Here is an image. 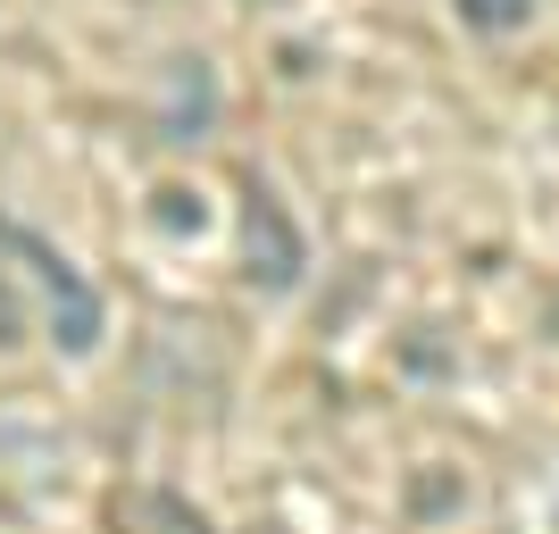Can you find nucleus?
Segmentation results:
<instances>
[{"label":"nucleus","instance_id":"nucleus-7","mask_svg":"<svg viewBox=\"0 0 559 534\" xmlns=\"http://www.w3.org/2000/svg\"><path fill=\"white\" fill-rule=\"evenodd\" d=\"M9 343H25V301L9 293V276H0V351Z\"/></svg>","mask_w":559,"mask_h":534},{"label":"nucleus","instance_id":"nucleus-2","mask_svg":"<svg viewBox=\"0 0 559 534\" xmlns=\"http://www.w3.org/2000/svg\"><path fill=\"white\" fill-rule=\"evenodd\" d=\"M9 242H17V251L34 259V268H43V293H50V343L84 359V351L100 343V293H93L84 276H75V268H68L59 251H43V242H25V234H9Z\"/></svg>","mask_w":559,"mask_h":534},{"label":"nucleus","instance_id":"nucleus-5","mask_svg":"<svg viewBox=\"0 0 559 534\" xmlns=\"http://www.w3.org/2000/svg\"><path fill=\"white\" fill-rule=\"evenodd\" d=\"M460 9V25H476V34H518V25L535 17V0H451Z\"/></svg>","mask_w":559,"mask_h":534},{"label":"nucleus","instance_id":"nucleus-3","mask_svg":"<svg viewBox=\"0 0 559 534\" xmlns=\"http://www.w3.org/2000/svg\"><path fill=\"white\" fill-rule=\"evenodd\" d=\"M210 126H217V68H210V59H167L159 142H201Z\"/></svg>","mask_w":559,"mask_h":534},{"label":"nucleus","instance_id":"nucleus-1","mask_svg":"<svg viewBox=\"0 0 559 534\" xmlns=\"http://www.w3.org/2000/svg\"><path fill=\"white\" fill-rule=\"evenodd\" d=\"M242 251H251V284L259 293H293L309 268V242L301 226H293V210H284L267 185H251V210H242Z\"/></svg>","mask_w":559,"mask_h":534},{"label":"nucleus","instance_id":"nucleus-6","mask_svg":"<svg viewBox=\"0 0 559 534\" xmlns=\"http://www.w3.org/2000/svg\"><path fill=\"white\" fill-rule=\"evenodd\" d=\"M151 217H159L167 234H201L210 210H201V192H192V185H159V192H151Z\"/></svg>","mask_w":559,"mask_h":534},{"label":"nucleus","instance_id":"nucleus-4","mask_svg":"<svg viewBox=\"0 0 559 534\" xmlns=\"http://www.w3.org/2000/svg\"><path fill=\"white\" fill-rule=\"evenodd\" d=\"M467 501V485L451 476V467H426V476H409V518H451Z\"/></svg>","mask_w":559,"mask_h":534}]
</instances>
